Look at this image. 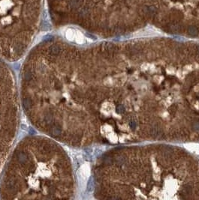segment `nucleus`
<instances>
[{
  "mask_svg": "<svg viewBox=\"0 0 199 200\" xmlns=\"http://www.w3.org/2000/svg\"><path fill=\"white\" fill-rule=\"evenodd\" d=\"M188 32H189V35L195 36V35H196L198 34V29L195 26H190L189 28V29H188Z\"/></svg>",
  "mask_w": 199,
  "mask_h": 200,
  "instance_id": "obj_1",
  "label": "nucleus"
},
{
  "mask_svg": "<svg viewBox=\"0 0 199 200\" xmlns=\"http://www.w3.org/2000/svg\"><path fill=\"white\" fill-rule=\"evenodd\" d=\"M129 124H130V128H132V129H134V128H136V122H135V121H131V122H129Z\"/></svg>",
  "mask_w": 199,
  "mask_h": 200,
  "instance_id": "obj_2",
  "label": "nucleus"
},
{
  "mask_svg": "<svg viewBox=\"0 0 199 200\" xmlns=\"http://www.w3.org/2000/svg\"><path fill=\"white\" fill-rule=\"evenodd\" d=\"M1 6H5V5H2ZM8 8V5H5V8Z\"/></svg>",
  "mask_w": 199,
  "mask_h": 200,
  "instance_id": "obj_3",
  "label": "nucleus"
}]
</instances>
